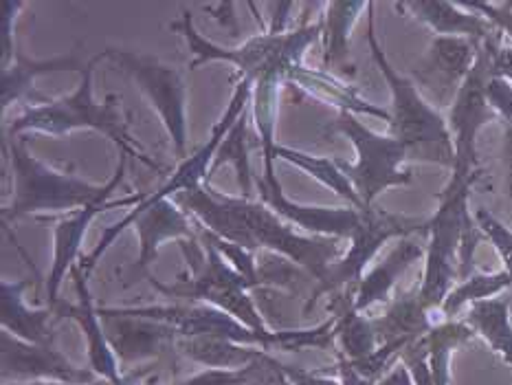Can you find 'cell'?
Segmentation results:
<instances>
[{"instance_id":"6da1fadb","label":"cell","mask_w":512,"mask_h":385,"mask_svg":"<svg viewBox=\"0 0 512 385\" xmlns=\"http://www.w3.org/2000/svg\"><path fill=\"white\" fill-rule=\"evenodd\" d=\"M174 203L211 234L251 253L269 251L291 260L317 284L324 280L330 264L341 258L339 238L297 234L295 227L277 216L269 205L222 194L211 183L174 196Z\"/></svg>"},{"instance_id":"7a4b0ae2","label":"cell","mask_w":512,"mask_h":385,"mask_svg":"<svg viewBox=\"0 0 512 385\" xmlns=\"http://www.w3.org/2000/svg\"><path fill=\"white\" fill-rule=\"evenodd\" d=\"M104 60V53L86 62L71 95L60 99H47L38 106H27L22 113L9 121L5 130V139H20L22 135H47L60 139L71 135L75 130H95L115 143L119 154L128 159H137L148 165L150 170L161 172V165L150 159L146 150L132 139L128 130V117L121 113V99L117 95H108L104 102H97L93 93V75L95 66Z\"/></svg>"},{"instance_id":"3957f363","label":"cell","mask_w":512,"mask_h":385,"mask_svg":"<svg viewBox=\"0 0 512 385\" xmlns=\"http://www.w3.org/2000/svg\"><path fill=\"white\" fill-rule=\"evenodd\" d=\"M5 159L11 172V201L3 207V223L11 225L25 216L77 212V209L108 203L117 187L126 179L128 157L119 154L115 174L99 185L84 181L75 172H64L40 161L25 143L5 139Z\"/></svg>"},{"instance_id":"277c9868","label":"cell","mask_w":512,"mask_h":385,"mask_svg":"<svg viewBox=\"0 0 512 385\" xmlns=\"http://www.w3.org/2000/svg\"><path fill=\"white\" fill-rule=\"evenodd\" d=\"M367 44L374 64L392 93L389 104V135L407 148L409 163H431L453 170L455 150L447 119L420 91L411 77L398 73L389 62L383 44L376 36L374 3L367 9Z\"/></svg>"},{"instance_id":"5b68a950","label":"cell","mask_w":512,"mask_h":385,"mask_svg":"<svg viewBox=\"0 0 512 385\" xmlns=\"http://www.w3.org/2000/svg\"><path fill=\"white\" fill-rule=\"evenodd\" d=\"M170 29L178 31L187 42L189 53L194 55L189 71L198 69L207 62H227L240 71L242 77L253 82L277 80L291 82L297 69H302L306 51L321 40V18L313 25H304L295 31H264L253 36L240 47H220V44L205 40L194 27L192 11L183 9L178 22H172Z\"/></svg>"},{"instance_id":"8992f818","label":"cell","mask_w":512,"mask_h":385,"mask_svg":"<svg viewBox=\"0 0 512 385\" xmlns=\"http://www.w3.org/2000/svg\"><path fill=\"white\" fill-rule=\"evenodd\" d=\"M183 258L189 267V275H181L174 284H163L161 280L148 275V282L154 291L176 300H187L189 304H207L218 311H225L236 317L258 333H269L264 317L249 295L255 286L231 267L227 258L205 238H185L178 240Z\"/></svg>"},{"instance_id":"52a82bcc","label":"cell","mask_w":512,"mask_h":385,"mask_svg":"<svg viewBox=\"0 0 512 385\" xmlns=\"http://www.w3.org/2000/svg\"><path fill=\"white\" fill-rule=\"evenodd\" d=\"M471 185H444L438 196V209L431 214L425 247V273L418 284V295L431 313L440 306L455 284L460 282V251L466 229L475 223L469 209Z\"/></svg>"},{"instance_id":"ba28073f","label":"cell","mask_w":512,"mask_h":385,"mask_svg":"<svg viewBox=\"0 0 512 385\" xmlns=\"http://www.w3.org/2000/svg\"><path fill=\"white\" fill-rule=\"evenodd\" d=\"M332 130L350 139L356 150L354 163L337 161L365 207H374L376 198L392 187H403L414 181V172L407 168V148L392 135L374 132L354 113H345V110L339 113Z\"/></svg>"},{"instance_id":"9c48e42d","label":"cell","mask_w":512,"mask_h":385,"mask_svg":"<svg viewBox=\"0 0 512 385\" xmlns=\"http://www.w3.org/2000/svg\"><path fill=\"white\" fill-rule=\"evenodd\" d=\"M128 227L137 229L139 236V258L132 264L130 269V280L124 286H130L135 282L139 275H150V264L157 260L159 249L163 242L168 240H185V238H196L194 229H192V220H189V214L185 209L178 207L174 203V198H161V201H150L146 196V201L139 203L137 207H132L130 212L117 220L115 225L104 227L102 236H99V242L95 249L88 253V256L80 258V267L88 275L93 273L97 267V262H102V258L108 253V249L115 245V240L124 234Z\"/></svg>"},{"instance_id":"30bf717a","label":"cell","mask_w":512,"mask_h":385,"mask_svg":"<svg viewBox=\"0 0 512 385\" xmlns=\"http://www.w3.org/2000/svg\"><path fill=\"white\" fill-rule=\"evenodd\" d=\"M431 216H405L392 214L381 207H365L359 229L348 240L350 249L343 256L330 264L324 280H321L310 300L306 304V313L315 306L317 297L326 293H339L343 289H352L361 282L365 267L370 264L376 253L383 249L385 242L400 240L409 236H427Z\"/></svg>"},{"instance_id":"8fae6325","label":"cell","mask_w":512,"mask_h":385,"mask_svg":"<svg viewBox=\"0 0 512 385\" xmlns=\"http://www.w3.org/2000/svg\"><path fill=\"white\" fill-rule=\"evenodd\" d=\"M104 60H110L121 71L132 77L141 93L148 97L157 110L161 124L168 132L176 157L187 159V84L183 73L174 66L163 64L152 55L135 53L128 49H106Z\"/></svg>"},{"instance_id":"7c38bea8","label":"cell","mask_w":512,"mask_h":385,"mask_svg":"<svg viewBox=\"0 0 512 385\" xmlns=\"http://www.w3.org/2000/svg\"><path fill=\"white\" fill-rule=\"evenodd\" d=\"M488 66L482 55H477V62L473 66L471 75L466 77L458 97L449 108L447 124L451 130L453 150H455V163L451 170L449 185H471L480 176V157H477V137L480 132L493 124V121H502L495 113V108L488 102Z\"/></svg>"},{"instance_id":"4fadbf2b","label":"cell","mask_w":512,"mask_h":385,"mask_svg":"<svg viewBox=\"0 0 512 385\" xmlns=\"http://www.w3.org/2000/svg\"><path fill=\"white\" fill-rule=\"evenodd\" d=\"M480 47V42L469 38L436 36L431 40L427 55L414 69V82L420 91L425 88L431 95L433 106L451 108L466 77L473 71Z\"/></svg>"},{"instance_id":"5bb4252c","label":"cell","mask_w":512,"mask_h":385,"mask_svg":"<svg viewBox=\"0 0 512 385\" xmlns=\"http://www.w3.org/2000/svg\"><path fill=\"white\" fill-rule=\"evenodd\" d=\"M255 187H258L260 201L269 205L277 216H282L286 223L308 231L310 236L321 238H339L350 240L354 231L359 229L363 209L356 207H326V205H304L295 203L282 190L280 181L266 179V176H255Z\"/></svg>"},{"instance_id":"9a60e30c","label":"cell","mask_w":512,"mask_h":385,"mask_svg":"<svg viewBox=\"0 0 512 385\" xmlns=\"http://www.w3.org/2000/svg\"><path fill=\"white\" fill-rule=\"evenodd\" d=\"M3 381H62L69 385H93V370L75 368L53 344H29L3 330Z\"/></svg>"},{"instance_id":"2e32d148","label":"cell","mask_w":512,"mask_h":385,"mask_svg":"<svg viewBox=\"0 0 512 385\" xmlns=\"http://www.w3.org/2000/svg\"><path fill=\"white\" fill-rule=\"evenodd\" d=\"M71 278L77 291V304L60 300L51 311L60 319H73V322L82 328V333L86 337L88 361H91V368L97 377L110 385H121L126 377L119 370V359L106 335L102 317H99V306H95L93 302L91 286H88V273L82 271L80 264H75Z\"/></svg>"},{"instance_id":"e0dca14e","label":"cell","mask_w":512,"mask_h":385,"mask_svg":"<svg viewBox=\"0 0 512 385\" xmlns=\"http://www.w3.org/2000/svg\"><path fill=\"white\" fill-rule=\"evenodd\" d=\"M146 192H137L130 194L126 198H119V201H108V203H95L77 209V212L66 214L60 218L53 227V264H51V273L47 278V297H49V308L60 302V289L62 282L66 280V275H71L73 267L77 264V258H80V249L84 245L86 231L91 227L93 220L108 212V209H117V207H137L139 203L146 201Z\"/></svg>"},{"instance_id":"ac0fdd59","label":"cell","mask_w":512,"mask_h":385,"mask_svg":"<svg viewBox=\"0 0 512 385\" xmlns=\"http://www.w3.org/2000/svg\"><path fill=\"white\" fill-rule=\"evenodd\" d=\"M422 256H425V247L420 245L416 236L396 240V245L389 249L387 256L378 262L376 267L367 271L359 284L352 286L354 311L365 313L378 304L392 302V293L398 280L403 278Z\"/></svg>"},{"instance_id":"d6986e66","label":"cell","mask_w":512,"mask_h":385,"mask_svg":"<svg viewBox=\"0 0 512 385\" xmlns=\"http://www.w3.org/2000/svg\"><path fill=\"white\" fill-rule=\"evenodd\" d=\"M398 11H409L411 18L422 22L436 36L447 38H469L475 42H486L497 36L499 29L491 20L464 3H444V0H414V3H398Z\"/></svg>"},{"instance_id":"ffe728a7","label":"cell","mask_w":512,"mask_h":385,"mask_svg":"<svg viewBox=\"0 0 512 385\" xmlns=\"http://www.w3.org/2000/svg\"><path fill=\"white\" fill-rule=\"evenodd\" d=\"M110 344L115 348L119 363H135L148 357H157L161 350L176 346L178 335L168 324L150 322L139 317H121L99 313Z\"/></svg>"},{"instance_id":"44dd1931","label":"cell","mask_w":512,"mask_h":385,"mask_svg":"<svg viewBox=\"0 0 512 385\" xmlns=\"http://www.w3.org/2000/svg\"><path fill=\"white\" fill-rule=\"evenodd\" d=\"M31 280L18 282H0V319L3 330L29 344H53L51 333V315L49 306L31 308L25 300Z\"/></svg>"},{"instance_id":"7402d4cb","label":"cell","mask_w":512,"mask_h":385,"mask_svg":"<svg viewBox=\"0 0 512 385\" xmlns=\"http://www.w3.org/2000/svg\"><path fill=\"white\" fill-rule=\"evenodd\" d=\"M372 324L378 335V344H389V341L411 344V341L425 337L438 322L431 317L429 308L422 304L416 286L414 291L396 295L387 304L385 313L372 317Z\"/></svg>"},{"instance_id":"603a6c76","label":"cell","mask_w":512,"mask_h":385,"mask_svg":"<svg viewBox=\"0 0 512 385\" xmlns=\"http://www.w3.org/2000/svg\"><path fill=\"white\" fill-rule=\"evenodd\" d=\"M288 84H299V88H304L306 93L313 95L315 99H321V102H328L332 106L345 110V113H361V115H372L378 119L389 121V110L378 108L376 104L367 102L359 95L356 88H352L350 84L341 82L339 77H335L328 71H310L306 66L297 69L291 77Z\"/></svg>"},{"instance_id":"cb8c5ba5","label":"cell","mask_w":512,"mask_h":385,"mask_svg":"<svg viewBox=\"0 0 512 385\" xmlns=\"http://www.w3.org/2000/svg\"><path fill=\"white\" fill-rule=\"evenodd\" d=\"M321 42H324V69H348L350 33L370 3H326L321 5Z\"/></svg>"},{"instance_id":"d4e9b609","label":"cell","mask_w":512,"mask_h":385,"mask_svg":"<svg viewBox=\"0 0 512 385\" xmlns=\"http://www.w3.org/2000/svg\"><path fill=\"white\" fill-rule=\"evenodd\" d=\"M464 322L473 328L475 337L484 339L486 346L512 368V308L508 297L499 295L469 306Z\"/></svg>"},{"instance_id":"484cf974","label":"cell","mask_w":512,"mask_h":385,"mask_svg":"<svg viewBox=\"0 0 512 385\" xmlns=\"http://www.w3.org/2000/svg\"><path fill=\"white\" fill-rule=\"evenodd\" d=\"M84 66L86 64H82L75 53L51 60H29L22 53H16V58L11 60V64L3 66V71H0V84H3V113L14 102L29 99L36 77L53 71L82 73Z\"/></svg>"},{"instance_id":"4316f807","label":"cell","mask_w":512,"mask_h":385,"mask_svg":"<svg viewBox=\"0 0 512 385\" xmlns=\"http://www.w3.org/2000/svg\"><path fill=\"white\" fill-rule=\"evenodd\" d=\"M277 159L284 163H291L295 168L304 170L308 176H313L315 181H319L328 190L335 192L337 196H341L345 203L356 209H365V205L361 203L359 194H356L352 181L345 176V172L341 170V165L337 159H328V157H315V154L297 150V148H288V146H277L271 152V161L275 163Z\"/></svg>"},{"instance_id":"83f0119b","label":"cell","mask_w":512,"mask_h":385,"mask_svg":"<svg viewBox=\"0 0 512 385\" xmlns=\"http://www.w3.org/2000/svg\"><path fill=\"white\" fill-rule=\"evenodd\" d=\"M176 346L187 359L200 363V366L222 368V370L247 368L262 357V352H266L260 348L242 346V344H236V341L216 339V337L178 339Z\"/></svg>"},{"instance_id":"f1b7e54d","label":"cell","mask_w":512,"mask_h":385,"mask_svg":"<svg viewBox=\"0 0 512 385\" xmlns=\"http://www.w3.org/2000/svg\"><path fill=\"white\" fill-rule=\"evenodd\" d=\"M475 339L473 328L464 319H442L425 335L429 368L436 385H451V357L453 352Z\"/></svg>"},{"instance_id":"f546056e","label":"cell","mask_w":512,"mask_h":385,"mask_svg":"<svg viewBox=\"0 0 512 385\" xmlns=\"http://www.w3.org/2000/svg\"><path fill=\"white\" fill-rule=\"evenodd\" d=\"M508 289H512V280L504 269L495 273L475 271L469 278L453 286L447 300L440 306V317L455 319V315L462 313L464 308L484 300H493V297H499Z\"/></svg>"},{"instance_id":"4dcf8cb0","label":"cell","mask_w":512,"mask_h":385,"mask_svg":"<svg viewBox=\"0 0 512 385\" xmlns=\"http://www.w3.org/2000/svg\"><path fill=\"white\" fill-rule=\"evenodd\" d=\"M247 121H249V110L236 121V124H233V128L229 130V135L225 137V141L220 143V148L216 152V159H214V165H211V174H214L222 163H231L233 170H236V176H238V185H240L242 198H247V201H253L255 174L251 172V161H249L251 146H249Z\"/></svg>"},{"instance_id":"1f68e13d","label":"cell","mask_w":512,"mask_h":385,"mask_svg":"<svg viewBox=\"0 0 512 385\" xmlns=\"http://www.w3.org/2000/svg\"><path fill=\"white\" fill-rule=\"evenodd\" d=\"M475 223L482 229V234L486 240L493 242V247L497 249L499 258H502L504 271L510 275L512 280V229L504 225L495 214L488 212L486 207H477L475 212Z\"/></svg>"},{"instance_id":"d6a6232c","label":"cell","mask_w":512,"mask_h":385,"mask_svg":"<svg viewBox=\"0 0 512 385\" xmlns=\"http://www.w3.org/2000/svg\"><path fill=\"white\" fill-rule=\"evenodd\" d=\"M482 55L488 66V75L512 84V44L506 42L502 31L491 40L482 42Z\"/></svg>"},{"instance_id":"836d02e7","label":"cell","mask_w":512,"mask_h":385,"mask_svg":"<svg viewBox=\"0 0 512 385\" xmlns=\"http://www.w3.org/2000/svg\"><path fill=\"white\" fill-rule=\"evenodd\" d=\"M271 366L282 374V377L291 383V385H343L341 379H332L326 377V374L321 372H308L304 368H295V366H288V363H282L277 357L269 355Z\"/></svg>"},{"instance_id":"e575fe53","label":"cell","mask_w":512,"mask_h":385,"mask_svg":"<svg viewBox=\"0 0 512 385\" xmlns=\"http://www.w3.org/2000/svg\"><path fill=\"white\" fill-rule=\"evenodd\" d=\"M488 102L495 108V113L502 119V124L512 130V84L497 80V77H491L488 80Z\"/></svg>"},{"instance_id":"d590c367","label":"cell","mask_w":512,"mask_h":385,"mask_svg":"<svg viewBox=\"0 0 512 385\" xmlns=\"http://www.w3.org/2000/svg\"><path fill=\"white\" fill-rule=\"evenodd\" d=\"M25 7L22 3H11V0H7V3H3V20H0V49H3V62H0V66H7L11 64V60L16 58V51H14V20H16V14L18 11Z\"/></svg>"},{"instance_id":"8d00e7d4","label":"cell","mask_w":512,"mask_h":385,"mask_svg":"<svg viewBox=\"0 0 512 385\" xmlns=\"http://www.w3.org/2000/svg\"><path fill=\"white\" fill-rule=\"evenodd\" d=\"M376 385H416V383H414V379H411V374L405 368V363L398 361L396 366L385 374V377L376 381Z\"/></svg>"},{"instance_id":"74e56055","label":"cell","mask_w":512,"mask_h":385,"mask_svg":"<svg viewBox=\"0 0 512 385\" xmlns=\"http://www.w3.org/2000/svg\"><path fill=\"white\" fill-rule=\"evenodd\" d=\"M504 181H506V192L512 203V130L504 126Z\"/></svg>"},{"instance_id":"f35d334b","label":"cell","mask_w":512,"mask_h":385,"mask_svg":"<svg viewBox=\"0 0 512 385\" xmlns=\"http://www.w3.org/2000/svg\"><path fill=\"white\" fill-rule=\"evenodd\" d=\"M277 374H280V372H277ZM280 385H291V383H288V381L282 377V374H280Z\"/></svg>"}]
</instances>
